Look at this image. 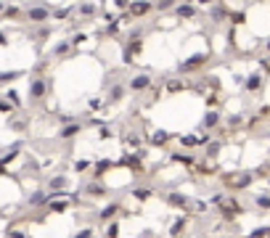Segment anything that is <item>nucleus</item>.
Segmentation results:
<instances>
[{
	"label": "nucleus",
	"mask_w": 270,
	"mask_h": 238,
	"mask_svg": "<svg viewBox=\"0 0 270 238\" xmlns=\"http://www.w3.org/2000/svg\"><path fill=\"white\" fill-rule=\"evenodd\" d=\"M217 180L222 190H228V194H244L257 182V175L254 170H228V172H220Z\"/></svg>",
	"instance_id": "obj_1"
},
{
	"label": "nucleus",
	"mask_w": 270,
	"mask_h": 238,
	"mask_svg": "<svg viewBox=\"0 0 270 238\" xmlns=\"http://www.w3.org/2000/svg\"><path fill=\"white\" fill-rule=\"evenodd\" d=\"M215 209H217V217L222 222H236V220L244 217V212H246L244 201H238V196H225Z\"/></svg>",
	"instance_id": "obj_2"
},
{
	"label": "nucleus",
	"mask_w": 270,
	"mask_h": 238,
	"mask_svg": "<svg viewBox=\"0 0 270 238\" xmlns=\"http://www.w3.org/2000/svg\"><path fill=\"white\" fill-rule=\"evenodd\" d=\"M209 58H212V53H209V50H199V53H193V56H188L185 61H180V64H178V74H196V72L207 69Z\"/></svg>",
	"instance_id": "obj_3"
},
{
	"label": "nucleus",
	"mask_w": 270,
	"mask_h": 238,
	"mask_svg": "<svg viewBox=\"0 0 270 238\" xmlns=\"http://www.w3.org/2000/svg\"><path fill=\"white\" fill-rule=\"evenodd\" d=\"M162 198H164V204L170 206V209H178V212H183V214H191L193 196L183 194V190H178V188H172V190H164Z\"/></svg>",
	"instance_id": "obj_4"
},
{
	"label": "nucleus",
	"mask_w": 270,
	"mask_h": 238,
	"mask_svg": "<svg viewBox=\"0 0 270 238\" xmlns=\"http://www.w3.org/2000/svg\"><path fill=\"white\" fill-rule=\"evenodd\" d=\"M220 159L217 156H204V154H199L196 164H193L191 175L193 178H212V175H220Z\"/></svg>",
	"instance_id": "obj_5"
},
{
	"label": "nucleus",
	"mask_w": 270,
	"mask_h": 238,
	"mask_svg": "<svg viewBox=\"0 0 270 238\" xmlns=\"http://www.w3.org/2000/svg\"><path fill=\"white\" fill-rule=\"evenodd\" d=\"M51 11H53V8L48 3H32V6L24 8V19L30 24H45L51 19Z\"/></svg>",
	"instance_id": "obj_6"
},
{
	"label": "nucleus",
	"mask_w": 270,
	"mask_h": 238,
	"mask_svg": "<svg viewBox=\"0 0 270 238\" xmlns=\"http://www.w3.org/2000/svg\"><path fill=\"white\" fill-rule=\"evenodd\" d=\"M48 93H51V80H45V77H32L30 93H27L30 104H40V100L48 98Z\"/></svg>",
	"instance_id": "obj_7"
},
{
	"label": "nucleus",
	"mask_w": 270,
	"mask_h": 238,
	"mask_svg": "<svg viewBox=\"0 0 270 238\" xmlns=\"http://www.w3.org/2000/svg\"><path fill=\"white\" fill-rule=\"evenodd\" d=\"M69 188H72V178L64 175V172H56V175L45 180V190L48 194H69Z\"/></svg>",
	"instance_id": "obj_8"
},
{
	"label": "nucleus",
	"mask_w": 270,
	"mask_h": 238,
	"mask_svg": "<svg viewBox=\"0 0 270 238\" xmlns=\"http://www.w3.org/2000/svg\"><path fill=\"white\" fill-rule=\"evenodd\" d=\"M51 198H53V196L48 194V190L37 186L35 190H30V194H27L24 204H27V209H45V206L51 204Z\"/></svg>",
	"instance_id": "obj_9"
},
{
	"label": "nucleus",
	"mask_w": 270,
	"mask_h": 238,
	"mask_svg": "<svg viewBox=\"0 0 270 238\" xmlns=\"http://www.w3.org/2000/svg\"><path fill=\"white\" fill-rule=\"evenodd\" d=\"M130 19H148V16L154 14V0H133V3H130V8L125 11Z\"/></svg>",
	"instance_id": "obj_10"
},
{
	"label": "nucleus",
	"mask_w": 270,
	"mask_h": 238,
	"mask_svg": "<svg viewBox=\"0 0 270 238\" xmlns=\"http://www.w3.org/2000/svg\"><path fill=\"white\" fill-rule=\"evenodd\" d=\"M119 214H125V206L119 204V201H109V204H104V206L96 212V220L106 225V222H114Z\"/></svg>",
	"instance_id": "obj_11"
},
{
	"label": "nucleus",
	"mask_w": 270,
	"mask_h": 238,
	"mask_svg": "<svg viewBox=\"0 0 270 238\" xmlns=\"http://www.w3.org/2000/svg\"><path fill=\"white\" fill-rule=\"evenodd\" d=\"M172 140H175V135L170 130H162V127H156V130L146 132V143L151 146V148H167Z\"/></svg>",
	"instance_id": "obj_12"
},
{
	"label": "nucleus",
	"mask_w": 270,
	"mask_h": 238,
	"mask_svg": "<svg viewBox=\"0 0 270 238\" xmlns=\"http://www.w3.org/2000/svg\"><path fill=\"white\" fill-rule=\"evenodd\" d=\"M151 88H154V80H151V74H148V72H141V74L130 77V82H127V90H130V93H138V96L148 93Z\"/></svg>",
	"instance_id": "obj_13"
},
{
	"label": "nucleus",
	"mask_w": 270,
	"mask_h": 238,
	"mask_svg": "<svg viewBox=\"0 0 270 238\" xmlns=\"http://www.w3.org/2000/svg\"><path fill=\"white\" fill-rule=\"evenodd\" d=\"M209 22L212 24H228L230 22V6L225 3V0H217V3L209 6Z\"/></svg>",
	"instance_id": "obj_14"
},
{
	"label": "nucleus",
	"mask_w": 270,
	"mask_h": 238,
	"mask_svg": "<svg viewBox=\"0 0 270 238\" xmlns=\"http://www.w3.org/2000/svg\"><path fill=\"white\" fill-rule=\"evenodd\" d=\"M141 53H143V40H127L122 45V66H133Z\"/></svg>",
	"instance_id": "obj_15"
},
{
	"label": "nucleus",
	"mask_w": 270,
	"mask_h": 238,
	"mask_svg": "<svg viewBox=\"0 0 270 238\" xmlns=\"http://www.w3.org/2000/svg\"><path fill=\"white\" fill-rule=\"evenodd\" d=\"M222 127V112L220 108H207L201 116V130H207V132H215Z\"/></svg>",
	"instance_id": "obj_16"
},
{
	"label": "nucleus",
	"mask_w": 270,
	"mask_h": 238,
	"mask_svg": "<svg viewBox=\"0 0 270 238\" xmlns=\"http://www.w3.org/2000/svg\"><path fill=\"white\" fill-rule=\"evenodd\" d=\"M185 90H188V80H183V77H167L162 82V93L167 96H180Z\"/></svg>",
	"instance_id": "obj_17"
},
{
	"label": "nucleus",
	"mask_w": 270,
	"mask_h": 238,
	"mask_svg": "<svg viewBox=\"0 0 270 238\" xmlns=\"http://www.w3.org/2000/svg\"><path fill=\"white\" fill-rule=\"evenodd\" d=\"M82 190H85L88 198H106L109 196V186L104 180H88L85 186H82Z\"/></svg>",
	"instance_id": "obj_18"
},
{
	"label": "nucleus",
	"mask_w": 270,
	"mask_h": 238,
	"mask_svg": "<svg viewBox=\"0 0 270 238\" xmlns=\"http://www.w3.org/2000/svg\"><path fill=\"white\" fill-rule=\"evenodd\" d=\"M262 85H265L262 72H252V74H246V77H244V85H241V88H244L249 96H257L259 90H262Z\"/></svg>",
	"instance_id": "obj_19"
},
{
	"label": "nucleus",
	"mask_w": 270,
	"mask_h": 238,
	"mask_svg": "<svg viewBox=\"0 0 270 238\" xmlns=\"http://www.w3.org/2000/svg\"><path fill=\"white\" fill-rule=\"evenodd\" d=\"M178 19L183 22V19H196L199 16V6L196 3H191V0H180L178 6H175V11H172Z\"/></svg>",
	"instance_id": "obj_20"
},
{
	"label": "nucleus",
	"mask_w": 270,
	"mask_h": 238,
	"mask_svg": "<svg viewBox=\"0 0 270 238\" xmlns=\"http://www.w3.org/2000/svg\"><path fill=\"white\" fill-rule=\"evenodd\" d=\"M191 225V214H180L178 220H172L170 228H167V238H183L185 228Z\"/></svg>",
	"instance_id": "obj_21"
},
{
	"label": "nucleus",
	"mask_w": 270,
	"mask_h": 238,
	"mask_svg": "<svg viewBox=\"0 0 270 238\" xmlns=\"http://www.w3.org/2000/svg\"><path fill=\"white\" fill-rule=\"evenodd\" d=\"M82 127H85V124H82L80 119H77V122H69V124H61V127H59V140H64V143L74 140V138L82 132Z\"/></svg>",
	"instance_id": "obj_22"
},
{
	"label": "nucleus",
	"mask_w": 270,
	"mask_h": 238,
	"mask_svg": "<svg viewBox=\"0 0 270 238\" xmlns=\"http://www.w3.org/2000/svg\"><path fill=\"white\" fill-rule=\"evenodd\" d=\"M8 127L16 130V132H27V127H30V116H27L22 108H16V112L8 116Z\"/></svg>",
	"instance_id": "obj_23"
},
{
	"label": "nucleus",
	"mask_w": 270,
	"mask_h": 238,
	"mask_svg": "<svg viewBox=\"0 0 270 238\" xmlns=\"http://www.w3.org/2000/svg\"><path fill=\"white\" fill-rule=\"evenodd\" d=\"M154 186H143V182H138V186H133V190H130V196H133L138 204H146V201L154 198Z\"/></svg>",
	"instance_id": "obj_24"
},
{
	"label": "nucleus",
	"mask_w": 270,
	"mask_h": 238,
	"mask_svg": "<svg viewBox=\"0 0 270 238\" xmlns=\"http://www.w3.org/2000/svg\"><path fill=\"white\" fill-rule=\"evenodd\" d=\"M196 154H185V151H170V162L172 164H180L185 170H193V164H196Z\"/></svg>",
	"instance_id": "obj_25"
},
{
	"label": "nucleus",
	"mask_w": 270,
	"mask_h": 238,
	"mask_svg": "<svg viewBox=\"0 0 270 238\" xmlns=\"http://www.w3.org/2000/svg\"><path fill=\"white\" fill-rule=\"evenodd\" d=\"M74 16L77 19H93V16H98V6L90 3V0H82L80 6H74Z\"/></svg>",
	"instance_id": "obj_26"
},
{
	"label": "nucleus",
	"mask_w": 270,
	"mask_h": 238,
	"mask_svg": "<svg viewBox=\"0 0 270 238\" xmlns=\"http://www.w3.org/2000/svg\"><path fill=\"white\" fill-rule=\"evenodd\" d=\"M127 96V88L122 85V82H114V85H109V93H106V100L109 104H119Z\"/></svg>",
	"instance_id": "obj_27"
},
{
	"label": "nucleus",
	"mask_w": 270,
	"mask_h": 238,
	"mask_svg": "<svg viewBox=\"0 0 270 238\" xmlns=\"http://www.w3.org/2000/svg\"><path fill=\"white\" fill-rule=\"evenodd\" d=\"M72 53H74L72 42H69V40H61V42H56V45H53L51 58H67V56H72Z\"/></svg>",
	"instance_id": "obj_28"
},
{
	"label": "nucleus",
	"mask_w": 270,
	"mask_h": 238,
	"mask_svg": "<svg viewBox=\"0 0 270 238\" xmlns=\"http://www.w3.org/2000/svg\"><path fill=\"white\" fill-rule=\"evenodd\" d=\"M252 204L259 209V212H270V190H262V194L252 196Z\"/></svg>",
	"instance_id": "obj_29"
},
{
	"label": "nucleus",
	"mask_w": 270,
	"mask_h": 238,
	"mask_svg": "<svg viewBox=\"0 0 270 238\" xmlns=\"http://www.w3.org/2000/svg\"><path fill=\"white\" fill-rule=\"evenodd\" d=\"M178 3L180 0H154V14H170V11H175Z\"/></svg>",
	"instance_id": "obj_30"
},
{
	"label": "nucleus",
	"mask_w": 270,
	"mask_h": 238,
	"mask_svg": "<svg viewBox=\"0 0 270 238\" xmlns=\"http://www.w3.org/2000/svg\"><path fill=\"white\" fill-rule=\"evenodd\" d=\"M178 140L183 148H201V140H199V135H178Z\"/></svg>",
	"instance_id": "obj_31"
},
{
	"label": "nucleus",
	"mask_w": 270,
	"mask_h": 238,
	"mask_svg": "<svg viewBox=\"0 0 270 238\" xmlns=\"http://www.w3.org/2000/svg\"><path fill=\"white\" fill-rule=\"evenodd\" d=\"M19 77H24L22 69H11V72H0V88L3 85H11V82H16Z\"/></svg>",
	"instance_id": "obj_32"
},
{
	"label": "nucleus",
	"mask_w": 270,
	"mask_h": 238,
	"mask_svg": "<svg viewBox=\"0 0 270 238\" xmlns=\"http://www.w3.org/2000/svg\"><path fill=\"white\" fill-rule=\"evenodd\" d=\"M69 16H74V6H64V8H53L51 11V19H56V22H64Z\"/></svg>",
	"instance_id": "obj_33"
},
{
	"label": "nucleus",
	"mask_w": 270,
	"mask_h": 238,
	"mask_svg": "<svg viewBox=\"0 0 270 238\" xmlns=\"http://www.w3.org/2000/svg\"><path fill=\"white\" fill-rule=\"evenodd\" d=\"M180 24V19H178V16H162V19L159 22H156L154 26H156V30H175V26H178Z\"/></svg>",
	"instance_id": "obj_34"
},
{
	"label": "nucleus",
	"mask_w": 270,
	"mask_h": 238,
	"mask_svg": "<svg viewBox=\"0 0 270 238\" xmlns=\"http://www.w3.org/2000/svg\"><path fill=\"white\" fill-rule=\"evenodd\" d=\"M22 16H24V11H22V8H19V6H6V11H3V16H0V19H8V22H11V19H22Z\"/></svg>",
	"instance_id": "obj_35"
},
{
	"label": "nucleus",
	"mask_w": 270,
	"mask_h": 238,
	"mask_svg": "<svg viewBox=\"0 0 270 238\" xmlns=\"http://www.w3.org/2000/svg\"><path fill=\"white\" fill-rule=\"evenodd\" d=\"M119 230H122V222H119V220H114V222H106L104 238H119Z\"/></svg>",
	"instance_id": "obj_36"
},
{
	"label": "nucleus",
	"mask_w": 270,
	"mask_h": 238,
	"mask_svg": "<svg viewBox=\"0 0 270 238\" xmlns=\"http://www.w3.org/2000/svg\"><path fill=\"white\" fill-rule=\"evenodd\" d=\"M6 238H30V233H27L22 225H11V228L6 230Z\"/></svg>",
	"instance_id": "obj_37"
},
{
	"label": "nucleus",
	"mask_w": 270,
	"mask_h": 238,
	"mask_svg": "<svg viewBox=\"0 0 270 238\" xmlns=\"http://www.w3.org/2000/svg\"><path fill=\"white\" fill-rule=\"evenodd\" d=\"M6 100H11V104L16 106V108H22V96L16 93V88H6V96H3Z\"/></svg>",
	"instance_id": "obj_38"
},
{
	"label": "nucleus",
	"mask_w": 270,
	"mask_h": 238,
	"mask_svg": "<svg viewBox=\"0 0 270 238\" xmlns=\"http://www.w3.org/2000/svg\"><path fill=\"white\" fill-rule=\"evenodd\" d=\"M16 112V106L11 104V100H6V98H0V114H6V116H11Z\"/></svg>",
	"instance_id": "obj_39"
},
{
	"label": "nucleus",
	"mask_w": 270,
	"mask_h": 238,
	"mask_svg": "<svg viewBox=\"0 0 270 238\" xmlns=\"http://www.w3.org/2000/svg\"><path fill=\"white\" fill-rule=\"evenodd\" d=\"M90 167H93V164H90L88 159H77V162L72 164V170H74V172H90Z\"/></svg>",
	"instance_id": "obj_40"
},
{
	"label": "nucleus",
	"mask_w": 270,
	"mask_h": 238,
	"mask_svg": "<svg viewBox=\"0 0 270 238\" xmlns=\"http://www.w3.org/2000/svg\"><path fill=\"white\" fill-rule=\"evenodd\" d=\"M267 236H270V228H267V225H262V228H254V230L249 233L246 238H267Z\"/></svg>",
	"instance_id": "obj_41"
},
{
	"label": "nucleus",
	"mask_w": 270,
	"mask_h": 238,
	"mask_svg": "<svg viewBox=\"0 0 270 238\" xmlns=\"http://www.w3.org/2000/svg\"><path fill=\"white\" fill-rule=\"evenodd\" d=\"M130 3H133V0H111V6H114L119 14H122V11H127V8H130Z\"/></svg>",
	"instance_id": "obj_42"
},
{
	"label": "nucleus",
	"mask_w": 270,
	"mask_h": 238,
	"mask_svg": "<svg viewBox=\"0 0 270 238\" xmlns=\"http://www.w3.org/2000/svg\"><path fill=\"white\" fill-rule=\"evenodd\" d=\"M259 69H262V74H270V53L259 58Z\"/></svg>",
	"instance_id": "obj_43"
},
{
	"label": "nucleus",
	"mask_w": 270,
	"mask_h": 238,
	"mask_svg": "<svg viewBox=\"0 0 270 238\" xmlns=\"http://www.w3.org/2000/svg\"><path fill=\"white\" fill-rule=\"evenodd\" d=\"M93 236H96V233H93V228H82V230H77L72 238H93Z\"/></svg>",
	"instance_id": "obj_44"
},
{
	"label": "nucleus",
	"mask_w": 270,
	"mask_h": 238,
	"mask_svg": "<svg viewBox=\"0 0 270 238\" xmlns=\"http://www.w3.org/2000/svg\"><path fill=\"white\" fill-rule=\"evenodd\" d=\"M69 42H72V48H80V45L85 42V34H82V32H77V34H74V38H72Z\"/></svg>",
	"instance_id": "obj_45"
},
{
	"label": "nucleus",
	"mask_w": 270,
	"mask_h": 238,
	"mask_svg": "<svg viewBox=\"0 0 270 238\" xmlns=\"http://www.w3.org/2000/svg\"><path fill=\"white\" fill-rule=\"evenodd\" d=\"M0 45H3V48L8 45V38H6V32H0Z\"/></svg>",
	"instance_id": "obj_46"
},
{
	"label": "nucleus",
	"mask_w": 270,
	"mask_h": 238,
	"mask_svg": "<svg viewBox=\"0 0 270 238\" xmlns=\"http://www.w3.org/2000/svg\"><path fill=\"white\" fill-rule=\"evenodd\" d=\"M6 6H8L6 0H0V16H3V11H6Z\"/></svg>",
	"instance_id": "obj_47"
},
{
	"label": "nucleus",
	"mask_w": 270,
	"mask_h": 238,
	"mask_svg": "<svg viewBox=\"0 0 270 238\" xmlns=\"http://www.w3.org/2000/svg\"><path fill=\"white\" fill-rule=\"evenodd\" d=\"M262 138H265V140H267V143H270V127H267V130H265V132H262Z\"/></svg>",
	"instance_id": "obj_48"
},
{
	"label": "nucleus",
	"mask_w": 270,
	"mask_h": 238,
	"mask_svg": "<svg viewBox=\"0 0 270 238\" xmlns=\"http://www.w3.org/2000/svg\"><path fill=\"white\" fill-rule=\"evenodd\" d=\"M265 53H270V38L265 40Z\"/></svg>",
	"instance_id": "obj_49"
},
{
	"label": "nucleus",
	"mask_w": 270,
	"mask_h": 238,
	"mask_svg": "<svg viewBox=\"0 0 270 238\" xmlns=\"http://www.w3.org/2000/svg\"><path fill=\"white\" fill-rule=\"evenodd\" d=\"M156 238H164V236H156Z\"/></svg>",
	"instance_id": "obj_50"
}]
</instances>
